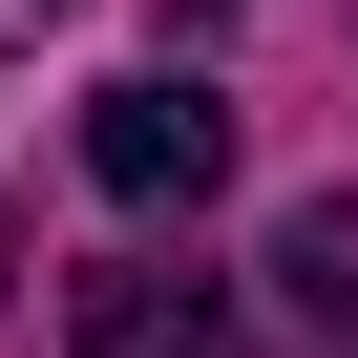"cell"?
Segmentation results:
<instances>
[{
	"instance_id": "cell-2",
	"label": "cell",
	"mask_w": 358,
	"mask_h": 358,
	"mask_svg": "<svg viewBox=\"0 0 358 358\" xmlns=\"http://www.w3.org/2000/svg\"><path fill=\"white\" fill-rule=\"evenodd\" d=\"M64 358H232V295H211V274H169V253H127V274H85Z\"/></svg>"
},
{
	"instance_id": "cell-3",
	"label": "cell",
	"mask_w": 358,
	"mask_h": 358,
	"mask_svg": "<svg viewBox=\"0 0 358 358\" xmlns=\"http://www.w3.org/2000/svg\"><path fill=\"white\" fill-rule=\"evenodd\" d=\"M274 274H295V316H316V337L358 358V190H316V211L274 232Z\"/></svg>"
},
{
	"instance_id": "cell-1",
	"label": "cell",
	"mask_w": 358,
	"mask_h": 358,
	"mask_svg": "<svg viewBox=\"0 0 358 358\" xmlns=\"http://www.w3.org/2000/svg\"><path fill=\"white\" fill-rule=\"evenodd\" d=\"M85 169H106L127 211H211V190H232V106L148 64V85H106V106H85Z\"/></svg>"
},
{
	"instance_id": "cell-5",
	"label": "cell",
	"mask_w": 358,
	"mask_h": 358,
	"mask_svg": "<svg viewBox=\"0 0 358 358\" xmlns=\"http://www.w3.org/2000/svg\"><path fill=\"white\" fill-rule=\"evenodd\" d=\"M0 274H22V232H0Z\"/></svg>"
},
{
	"instance_id": "cell-4",
	"label": "cell",
	"mask_w": 358,
	"mask_h": 358,
	"mask_svg": "<svg viewBox=\"0 0 358 358\" xmlns=\"http://www.w3.org/2000/svg\"><path fill=\"white\" fill-rule=\"evenodd\" d=\"M43 22H64V0H0V43H43Z\"/></svg>"
}]
</instances>
